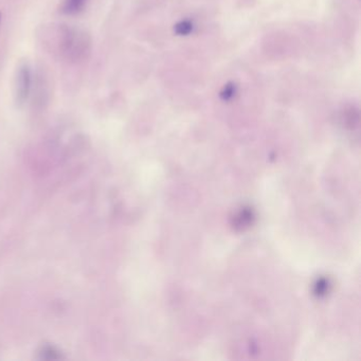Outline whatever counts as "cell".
Wrapping results in <instances>:
<instances>
[{"mask_svg": "<svg viewBox=\"0 0 361 361\" xmlns=\"http://www.w3.org/2000/svg\"><path fill=\"white\" fill-rule=\"evenodd\" d=\"M31 88V71L27 64L20 67L16 78V99L20 103H24L30 92Z\"/></svg>", "mask_w": 361, "mask_h": 361, "instance_id": "obj_1", "label": "cell"}, {"mask_svg": "<svg viewBox=\"0 0 361 361\" xmlns=\"http://www.w3.org/2000/svg\"><path fill=\"white\" fill-rule=\"evenodd\" d=\"M87 2L88 0H64L62 12L67 15L79 14L87 5Z\"/></svg>", "mask_w": 361, "mask_h": 361, "instance_id": "obj_2", "label": "cell"}, {"mask_svg": "<svg viewBox=\"0 0 361 361\" xmlns=\"http://www.w3.org/2000/svg\"><path fill=\"white\" fill-rule=\"evenodd\" d=\"M0 20H2V15H0Z\"/></svg>", "mask_w": 361, "mask_h": 361, "instance_id": "obj_3", "label": "cell"}]
</instances>
